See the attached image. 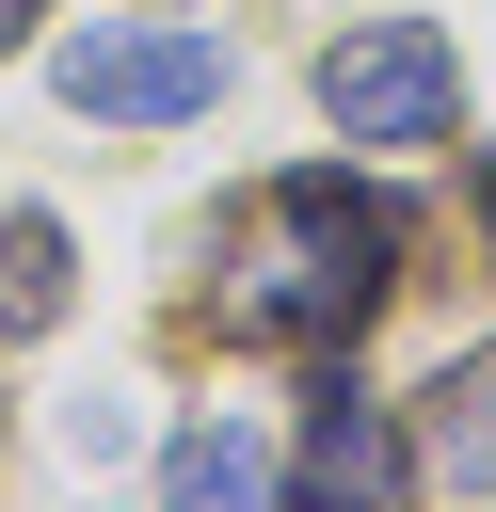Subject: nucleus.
Wrapping results in <instances>:
<instances>
[{"mask_svg": "<svg viewBox=\"0 0 496 512\" xmlns=\"http://www.w3.org/2000/svg\"><path fill=\"white\" fill-rule=\"evenodd\" d=\"M384 288H400V192L352 176V160L272 176V256L240 272V320H256L272 352H336Z\"/></svg>", "mask_w": 496, "mask_h": 512, "instance_id": "nucleus-1", "label": "nucleus"}, {"mask_svg": "<svg viewBox=\"0 0 496 512\" xmlns=\"http://www.w3.org/2000/svg\"><path fill=\"white\" fill-rule=\"evenodd\" d=\"M320 112H336V144H464V64L432 16H368L320 48Z\"/></svg>", "mask_w": 496, "mask_h": 512, "instance_id": "nucleus-2", "label": "nucleus"}, {"mask_svg": "<svg viewBox=\"0 0 496 512\" xmlns=\"http://www.w3.org/2000/svg\"><path fill=\"white\" fill-rule=\"evenodd\" d=\"M64 96L112 112V128H192V112L224 96V48H208V32H80V48H64Z\"/></svg>", "mask_w": 496, "mask_h": 512, "instance_id": "nucleus-3", "label": "nucleus"}, {"mask_svg": "<svg viewBox=\"0 0 496 512\" xmlns=\"http://www.w3.org/2000/svg\"><path fill=\"white\" fill-rule=\"evenodd\" d=\"M400 480H416V448H400L352 384H336V400H320V432L288 448V496H400Z\"/></svg>", "mask_w": 496, "mask_h": 512, "instance_id": "nucleus-4", "label": "nucleus"}, {"mask_svg": "<svg viewBox=\"0 0 496 512\" xmlns=\"http://www.w3.org/2000/svg\"><path fill=\"white\" fill-rule=\"evenodd\" d=\"M160 496H192V512H224V496H288V448H272V432H240V416H208V432H176Z\"/></svg>", "mask_w": 496, "mask_h": 512, "instance_id": "nucleus-5", "label": "nucleus"}, {"mask_svg": "<svg viewBox=\"0 0 496 512\" xmlns=\"http://www.w3.org/2000/svg\"><path fill=\"white\" fill-rule=\"evenodd\" d=\"M448 496H496V352H464L448 384H432V448H416Z\"/></svg>", "mask_w": 496, "mask_h": 512, "instance_id": "nucleus-6", "label": "nucleus"}, {"mask_svg": "<svg viewBox=\"0 0 496 512\" xmlns=\"http://www.w3.org/2000/svg\"><path fill=\"white\" fill-rule=\"evenodd\" d=\"M48 320H64V224H48V208H16V224H0V352H16V336H48Z\"/></svg>", "mask_w": 496, "mask_h": 512, "instance_id": "nucleus-7", "label": "nucleus"}, {"mask_svg": "<svg viewBox=\"0 0 496 512\" xmlns=\"http://www.w3.org/2000/svg\"><path fill=\"white\" fill-rule=\"evenodd\" d=\"M32 16H48V0H0V48H16V32H32Z\"/></svg>", "mask_w": 496, "mask_h": 512, "instance_id": "nucleus-8", "label": "nucleus"}, {"mask_svg": "<svg viewBox=\"0 0 496 512\" xmlns=\"http://www.w3.org/2000/svg\"><path fill=\"white\" fill-rule=\"evenodd\" d=\"M480 224H496V144H480Z\"/></svg>", "mask_w": 496, "mask_h": 512, "instance_id": "nucleus-9", "label": "nucleus"}]
</instances>
